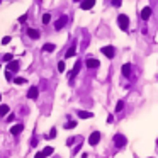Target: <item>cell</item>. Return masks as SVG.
Listing matches in <instances>:
<instances>
[{
  "label": "cell",
  "instance_id": "obj_1",
  "mask_svg": "<svg viewBox=\"0 0 158 158\" xmlns=\"http://www.w3.org/2000/svg\"><path fill=\"white\" fill-rule=\"evenodd\" d=\"M117 24H119V27H121L123 31H127V29H129V17L124 16V14H121V16L117 17Z\"/></svg>",
  "mask_w": 158,
  "mask_h": 158
},
{
  "label": "cell",
  "instance_id": "obj_2",
  "mask_svg": "<svg viewBox=\"0 0 158 158\" xmlns=\"http://www.w3.org/2000/svg\"><path fill=\"white\" fill-rule=\"evenodd\" d=\"M66 24H68V16H61L58 20H54V29L60 31V29H63Z\"/></svg>",
  "mask_w": 158,
  "mask_h": 158
},
{
  "label": "cell",
  "instance_id": "obj_3",
  "mask_svg": "<svg viewBox=\"0 0 158 158\" xmlns=\"http://www.w3.org/2000/svg\"><path fill=\"white\" fill-rule=\"evenodd\" d=\"M100 53H102L104 56H107V58L112 60V58L116 56V48H114V46H104V48L100 50Z\"/></svg>",
  "mask_w": 158,
  "mask_h": 158
},
{
  "label": "cell",
  "instance_id": "obj_4",
  "mask_svg": "<svg viewBox=\"0 0 158 158\" xmlns=\"http://www.w3.org/2000/svg\"><path fill=\"white\" fill-rule=\"evenodd\" d=\"M126 143H127V140H126L124 134H116V136H114V144H116L117 148H124Z\"/></svg>",
  "mask_w": 158,
  "mask_h": 158
},
{
  "label": "cell",
  "instance_id": "obj_5",
  "mask_svg": "<svg viewBox=\"0 0 158 158\" xmlns=\"http://www.w3.org/2000/svg\"><path fill=\"white\" fill-rule=\"evenodd\" d=\"M94 5H95V0H82V2H80V7H82L83 10H90Z\"/></svg>",
  "mask_w": 158,
  "mask_h": 158
},
{
  "label": "cell",
  "instance_id": "obj_6",
  "mask_svg": "<svg viewBox=\"0 0 158 158\" xmlns=\"http://www.w3.org/2000/svg\"><path fill=\"white\" fill-rule=\"evenodd\" d=\"M99 141H100V133H97V131H95V133H92V134H90V138H88V143H90L92 146H95Z\"/></svg>",
  "mask_w": 158,
  "mask_h": 158
},
{
  "label": "cell",
  "instance_id": "obj_7",
  "mask_svg": "<svg viewBox=\"0 0 158 158\" xmlns=\"http://www.w3.org/2000/svg\"><path fill=\"white\" fill-rule=\"evenodd\" d=\"M85 65H87V68H92V70H94V68H99L100 63H99V60H95V58H88L87 61H85Z\"/></svg>",
  "mask_w": 158,
  "mask_h": 158
},
{
  "label": "cell",
  "instance_id": "obj_8",
  "mask_svg": "<svg viewBox=\"0 0 158 158\" xmlns=\"http://www.w3.org/2000/svg\"><path fill=\"white\" fill-rule=\"evenodd\" d=\"M24 131V124H16V126H12V129H10V134H14V136H17Z\"/></svg>",
  "mask_w": 158,
  "mask_h": 158
},
{
  "label": "cell",
  "instance_id": "obj_9",
  "mask_svg": "<svg viewBox=\"0 0 158 158\" xmlns=\"http://www.w3.org/2000/svg\"><path fill=\"white\" fill-rule=\"evenodd\" d=\"M121 71H123V75L126 77V78H129V77H131V71H133V68H131V65H129V63H126V65H123Z\"/></svg>",
  "mask_w": 158,
  "mask_h": 158
},
{
  "label": "cell",
  "instance_id": "obj_10",
  "mask_svg": "<svg viewBox=\"0 0 158 158\" xmlns=\"http://www.w3.org/2000/svg\"><path fill=\"white\" fill-rule=\"evenodd\" d=\"M150 17H151V9H150V7H144V9L141 10V19H143V20H148Z\"/></svg>",
  "mask_w": 158,
  "mask_h": 158
},
{
  "label": "cell",
  "instance_id": "obj_11",
  "mask_svg": "<svg viewBox=\"0 0 158 158\" xmlns=\"http://www.w3.org/2000/svg\"><path fill=\"white\" fill-rule=\"evenodd\" d=\"M37 94H39L37 87H31V88H29V92H27V97L34 100V99H37Z\"/></svg>",
  "mask_w": 158,
  "mask_h": 158
},
{
  "label": "cell",
  "instance_id": "obj_12",
  "mask_svg": "<svg viewBox=\"0 0 158 158\" xmlns=\"http://www.w3.org/2000/svg\"><path fill=\"white\" fill-rule=\"evenodd\" d=\"M7 70H9V71H14V73H17V71H19V61H10V63L7 65Z\"/></svg>",
  "mask_w": 158,
  "mask_h": 158
},
{
  "label": "cell",
  "instance_id": "obj_13",
  "mask_svg": "<svg viewBox=\"0 0 158 158\" xmlns=\"http://www.w3.org/2000/svg\"><path fill=\"white\" fill-rule=\"evenodd\" d=\"M80 68H82V61H77V65H75V68L71 70V73H70V78L73 80L75 77H77V73L80 71Z\"/></svg>",
  "mask_w": 158,
  "mask_h": 158
},
{
  "label": "cell",
  "instance_id": "obj_14",
  "mask_svg": "<svg viewBox=\"0 0 158 158\" xmlns=\"http://www.w3.org/2000/svg\"><path fill=\"white\" fill-rule=\"evenodd\" d=\"M27 36H29L31 39H39V31H36V29H31V27H27Z\"/></svg>",
  "mask_w": 158,
  "mask_h": 158
},
{
  "label": "cell",
  "instance_id": "obj_15",
  "mask_svg": "<svg viewBox=\"0 0 158 158\" xmlns=\"http://www.w3.org/2000/svg\"><path fill=\"white\" fill-rule=\"evenodd\" d=\"M77 114H78V117H82V119H90V117H92V112H88V111H78Z\"/></svg>",
  "mask_w": 158,
  "mask_h": 158
},
{
  "label": "cell",
  "instance_id": "obj_16",
  "mask_svg": "<svg viewBox=\"0 0 158 158\" xmlns=\"http://www.w3.org/2000/svg\"><path fill=\"white\" fill-rule=\"evenodd\" d=\"M71 56H75V44H71L66 50V53H65V58H71Z\"/></svg>",
  "mask_w": 158,
  "mask_h": 158
},
{
  "label": "cell",
  "instance_id": "obj_17",
  "mask_svg": "<svg viewBox=\"0 0 158 158\" xmlns=\"http://www.w3.org/2000/svg\"><path fill=\"white\" fill-rule=\"evenodd\" d=\"M9 114V105L2 104L0 105V117H3V116H7Z\"/></svg>",
  "mask_w": 158,
  "mask_h": 158
},
{
  "label": "cell",
  "instance_id": "obj_18",
  "mask_svg": "<svg viewBox=\"0 0 158 158\" xmlns=\"http://www.w3.org/2000/svg\"><path fill=\"white\" fill-rule=\"evenodd\" d=\"M54 50H56V46H54V44H51V43H46V44H44V46H43V51H54Z\"/></svg>",
  "mask_w": 158,
  "mask_h": 158
},
{
  "label": "cell",
  "instance_id": "obj_19",
  "mask_svg": "<svg viewBox=\"0 0 158 158\" xmlns=\"http://www.w3.org/2000/svg\"><path fill=\"white\" fill-rule=\"evenodd\" d=\"M53 151H54V150H53L51 146H46V148L43 150V155H44V157H50V155H53Z\"/></svg>",
  "mask_w": 158,
  "mask_h": 158
},
{
  "label": "cell",
  "instance_id": "obj_20",
  "mask_svg": "<svg viewBox=\"0 0 158 158\" xmlns=\"http://www.w3.org/2000/svg\"><path fill=\"white\" fill-rule=\"evenodd\" d=\"M12 82H14V83H17V85H22V83H26V78H22V77H16Z\"/></svg>",
  "mask_w": 158,
  "mask_h": 158
},
{
  "label": "cell",
  "instance_id": "obj_21",
  "mask_svg": "<svg viewBox=\"0 0 158 158\" xmlns=\"http://www.w3.org/2000/svg\"><path fill=\"white\" fill-rule=\"evenodd\" d=\"M73 127H77V121H70L65 124V129H73Z\"/></svg>",
  "mask_w": 158,
  "mask_h": 158
},
{
  "label": "cell",
  "instance_id": "obj_22",
  "mask_svg": "<svg viewBox=\"0 0 158 158\" xmlns=\"http://www.w3.org/2000/svg\"><path fill=\"white\" fill-rule=\"evenodd\" d=\"M51 22V14H44L43 16V24H50Z\"/></svg>",
  "mask_w": 158,
  "mask_h": 158
},
{
  "label": "cell",
  "instance_id": "obj_23",
  "mask_svg": "<svg viewBox=\"0 0 158 158\" xmlns=\"http://www.w3.org/2000/svg\"><path fill=\"white\" fill-rule=\"evenodd\" d=\"M123 107H124V102H123V100H119L117 105H116V112H121V111H123Z\"/></svg>",
  "mask_w": 158,
  "mask_h": 158
},
{
  "label": "cell",
  "instance_id": "obj_24",
  "mask_svg": "<svg viewBox=\"0 0 158 158\" xmlns=\"http://www.w3.org/2000/svg\"><path fill=\"white\" fill-rule=\"evenodd\" d=\"M58 71H65V61H60L58 63Z\"/></svg>",
  "mask_w": 158,
  "mask_h": 158
},
{
  "label": "cell",
  "instance_id": "obj_25",
  "mask_svg": "<svg viewBox=\"0 0 158 158\" xmlns=\"http://www.w3.org/2000/svg\"><path fill=\"white\" fill-rule=\"evenodd\" d=\"M5 78H7V80H9V82H12V71H5Z\"/></svg>",
  "mask_w": 158,
  "mask_h": 158
},
{
  "label": "cell",
  "instance_id": "obj_26",
  "mask_svg": "<svg viewBox=\"0 0 158 158\" xmlns=\"http://www.w3.org/2000/svg\"><path fill=\"white\" fill-rule=\"evenodd\" d=\"M10 43V36H5L3 39H2V44H9Z\"/></svg>",
  "mask_w": 158,
  "mask_h": 158
},
{
  "label": "cell",
  "instance_id": "obj_27",
  "mask_svg": "<svg viewBox=\"0 0 158 158\" xmlns=\"http://www.w3.org/2000/svg\"><path fill=\"white\" fill-rule=\"evenodd\" d=\"M54 136H56V129L53 127L51 131H50V134H48V138H54Z\"/></svg>",
  "mask_w": 158,
  "mask_h": 158
},
{
  "label": "cell",
  "instance_id": "obj_28",
  "mask_svg": "<svg viewBox=\"0 0 158 158\" xmlns=\"http://www.w3.org/2000/svg\"><path fill=\"white\" fill-rule=\"evenodd\" d=\"M14 117H16L14 114H9V116H7V123H12V121H14Z\"/></svg>",
  "mask_w": 158,
  "mask_h": 158
},
{
  "label": "cell",
  "instance_id": "obj_29",
  "mask_svg": "<svg viewBox=\"0 0 158 158\" xmlns=\"http://www.w3.org/2000/svg\"><path fill=\"white\" fill-rule=\"evenodd\" d=\"M10 60H12V54H5L3 56V61H10Z\"/></svg>",
  "mask_w": 158,
  "mask_h": 158
},
{
  "label": "cell",
  "instance_id": "obj_30",
  "mask_svg": "<svg viewBox=\"0 0 158 158\" xmlns=\"http://www.w3.org/2000/svg\"><path fill=\"white\" fill-rule=\"evenodd\" d=\"M112 5H114V7H119V5H121V0H112Z\"/></svg>",
  "mask_w": 158,
  "mask_h": 158
},
{
  "label": "cell",
  "instance_id": "obj_31",
  "mask_svg": "<svg viewBox=\"0 0 158 158\" xmlns=\"http://www.w3.org/2000/svg\"><path fill=\"white\" fill-rule=\"evenodd\" d=\"M107 123H114V116H112V114H109V117H107Z\"/></svg>",
  "mask_w": 158,
  "mask_h": 158
},
{
  "label": "cell",
  "instance_id": "obj_32",
  "mask_svg": "<svg viewBox=\"0 0 158 158\" xmlns=\"http://www.w3.org/2000/svg\"><path fill=\"white\" fill-rule=\"evenodd\" d=\"M34 158H46L44 155H43V151H39V153H36V157Z\"/></svg>",
  "mask_w": 158,
  "mask_h": 158
},
{
  "label": "cell",
  "instance_id": "obj_33",
  "mask_svg": "<svg viewBox=\"0 0 158 158\" xmlns=\"http://www.w3.org/2000/svg\"><path fill=\"white\" fill-rule=\"evenodd\" d=\"M73 143H75V138H70V140L66 141V144H68V146H71V144H73Z\"/></svg>",
  "mask_w": 158,
  "mask_h": 158
},
{
  "label": "cell",
  "instance_id": "obj_34",
  "mask_svg": "<svg viewBox=\"0 0 158 158\" xmlns=\"http://www.w3.org/2000/svg\"><path fill=\"white\" fill-rule=\"evenodd\" d=\"M26 19H27V16H20L19 17V22H26Z\"/></svg>",
  "mask_w": 158,
  "mask_h": 158
},
{
  "label": "cell",
  "instance_id": "obj_35",
  "mask_svg": "<svg viewBox=\"0 0 158 158\" xmlns=\"http://www.w3.org/2000/svg\"><path fill=\"white\" fill-rule=\"evenodd\" d=\"M75 2H80V0H75Z\"/></svg>",
  "mask_w": 158,
  "mask_h": 158
},
{
  "label": "cell",
  "instance_id": "obj_36",
  "mask_svg": "<svg viewBox=\"0 0 158 158\" xmlns=\"http://www.w3.org/2000/svg\"><path fill=\"white\" fill-rule=\"evenodd\" d=\"M0 99H2V94H0Z\"/></svg>",
  "mask_w": 158,
  "mask_h": 158
},
{
  "label": "cell",
  "instance_id": "obj_37",
  "mask_svg": "<svg viewBox=\"0 0 158 158\" xmlns=\"http://www.w3.org/2000/svg\"><path fill=\"white\" fill-rule=\"evenodd\" d=\"M0 2H2V0H0Z\"/></svg>",
  "mask_w": 158,
  "mask_h": 158
}]
</instances>
